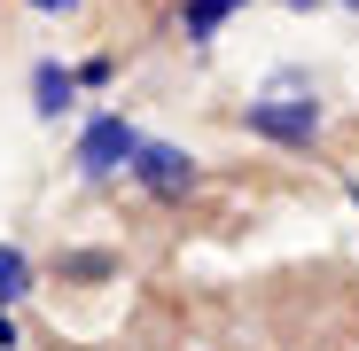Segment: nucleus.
Wrapping results in <instances>:
<instances>
[{"label":"nucleus","instance_id":"nucleus-1","mask_svg":"<svg viewBox=\"0 0 359 351\" xmlns=\"http://www.w3.org/2000/svg\"><path fill=\"white\" fill-rule=\"evenodd\" d=\"M243 125L273 133V141H313L320 133V102L313 94H266V102H243Z\"/></svg>","mask_w":359,"mask_h":351},{"label":"nucleus","instance_id":"nucleus-2","mask_svg":"<svg viewBox=\"0 0 359 351\" xmlns=\"http://www.w3.org/2000/svg\"><path fill=\"white\" fill-rule=\"evenodd\" d=\"M141 156V133L126 125V117H94V125L79 133V172L86 180H109V172H126Z\"/></svg>","mask_w":359,"mask_h":351},{"label":"nucleus","instance_id":"nucleus-3","mask_svg":"<svg viewBox=\"0 0 359 351\" xmlns=\"http://www.w3.org/2000/svg\"><path fill=\"white\" fill-rule=\"evenodd\" d=\"M133 172H141V188H156V195H188L196 188V156L188 149H164V141H141Z\"/></svg>","mask_w":359,"mask_h":351},{"label":"nucleus","instance_id":"nucleus-4","mask_svg":"<svg viewBox=\"0 0 359 351\" xmlns=\"http://www.w3.org/2000/svg\"><path fill=\"white\" fill-rule=\"evenodd\" d=\"M71 71H55V63H39V78H32V94H39V117H63V102H71Z\"/></svg>","mask_w":359,"mask_h":351},{"label":"nucleus","instance_id":"nucleus-5","mask_svg":"<svg viewBox=\"0 0 359 351\" xmlns=\"http://www.w3.org/2000/svg\"><path fill=\"white\" fill-rule=\"evenodd\" d=\"M24 289H32V258H24V250H8V242H0V305H16Z\"/></svg>","mask_w":359,"mask_h":351},{"label":"nucleus","instance_id":"nucleus-6","mask_svg":"<svg viewBox=\"0 0 359 351\" xmlns=\"http://www.w3.org/2000/svg\"><path fill=\"white\" fill-rule=\"evenodd\" d=\"M226 8H243V0H188V16H180V24H188V39H203Z\"/></svg>","mask_w":359,"mask_h":351},{"label":"nucleus","instance_id":"nucleus-7","mask_svg":"<svg viewBox=\"0 0 359 351\" xmlns=\"http://www.w3.org/2000/svg\"><path fill=\"white\" fill-rule=\"evenodd\" d=\"M32 8H71V0H32Z\"/></svg>","mask_w":359,"mask_h":351},{"label":"nucleus","instance_id":"nucleus-8","mask_svg":"<svg viewBox=\"0 0 359 351\" xmlns=\"http://www.w3.org/2000/svg\"><path fill=\"white\" fill-rule=\"evenodd\" d=\"M289 8H313V0H289Z\"/></svg>","mask_w":359,"mask_h":351},{"label":"nucleus","instance_id":"nucleus-9","mask_svg":"<svg viewBox=\"0 0 359 351\" xmlns=\"http://www.w3.org/2000/svg\"><path fill=\"white\" fill-rule=\"evenodd\" d=\"M351 203H359V180H351Z\"/></svg>","mask_w":359,"mask_h":351},{"label":"nucleus","instance_id":"nucleus-10","mask_svg":"<svg viewBox=\"0 0 359 351\" xmlns=\"http://www.w3.org/2000/svg\"><path fill=\"white\" fill-rule=\"evenodd\" d=\"M351 8H359V0H351Z\"/></svg>","mask_w":359,"mask_h":351}]
</instances>
